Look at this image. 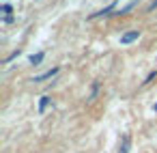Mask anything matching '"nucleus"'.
<instances>
[{"instance_id": "nucleus-1", "label": "nucleus", "mask_w": 157, "mask_h": 153, "mask_svg": "<svg viewBox=\"0 0 157 153\" xmlns=\"http://www.w3.org/2000/svg\"><path fill=\"white\" fill-rule=\"evenodd\" d=\"M116 7H118V0H112L108 7H103V9H99V11L90 13V15H88V20H95V18H101V15H114V13H116Z\"/></svg>"}, {"instance_id": "nucleus-2", "label": "nucleus", "mask_w": 157, "mask_h": 153, "mask_svg": "<svg viewBox=\"0 0 157 153\" xmlns=\"http://www.w3.org/2000/svg\"><path fill=\"white\" fill-rule=\"evenodd\" d=\"M140 35H142L140 30H129V33H123V35H121V43H123V45H129V43L138 41V39H140Z\"/></svg>"}, {"instance_id": "nucleus-3", "label": "nucleus", "mask_w": 157, "mask_h": 153, "mask_svg": "<svg viewBox=\"0 0 157 153\" xmlns=\"http://www.w3.org/2000/svg\"><path fill=\"white\" fill-rule=\"evenodd\" d=\"M58 71H60L58 67H52V69H48V71H43V73L35 76V78H33L30 82H43V80H52V78H54V76H56Z\"/></svg>"}, {"instance_id": "nucleus-4", "label": "nucleus", "mask_w": 157, "mask_h": 153, "mask_svg": "<svg viewBox=\"0 0 157 153\" xmlns=\"http://www.w3.org/2000/svg\"><path fill=\"white\" fill-rule=\"evenodd\" d=\"M136 5H138V0H129V2H127L125 7L116 9V13H114V15H127V13H129V11H131V9L136 7Z\"/></svg>"}, {"instance_id": "nucleus-5", "label": "nucleus", "mask_w": 157, "mask_h": 153, "mask_svg": "<svg viewBox=\"0 0 157 153\" xmlns=\"http://www.w3.org/2000/svg\"><path fill=\"white\" fill-rule=\"evenodd\" d=\"M43 58H45V52H37V54H30V56H28L30 65H41Z\"/></svg>"}, {"instance_id": "nucleus-6", "label": "nucleus", "mask_w": 157, "mask_h": 153, "mask_svg": "<svg viewBox=\"0 0 157 153\" xmlns=\"http://www.w3.org/2000/svg\"><path fill=\"white\" fill-rule=\"evenodd\" d=\"M129 144H131V136L129 134H123V144H121L118 153H129Z\"/></svg>"}, {"instance_id": "nucleus-7", "label": "nucleus", "mask_w": 157, "mask_h": 153, "mask_svg": "<svg viewBox=\"0 0 157 153\" xmlns=\"http://www.w3.org/2000/svg\"><path fill=\"white\" fill-rule=\"evenodd\" d=\"M50 101H52V99H50V97H48V95H43V97H41V99H39V112H41V114H43V112H45V108H48V106H50Z\"/></svg>"}, {"instance_id": "nucleus-8", "label": "nucleus", "mask_w": 157, "mask_h": 153, "mask_svg": "<svg viewBox=\"0 0 157 153\" xmlns=\"http://www.w3.org/2000/svg\"><path fill=\"white\" fill-rule=\"evenodd\" d=\"M155 78H157V69H153V71H151V73H148V76H146V78H144V82H142V84H144V86H146V84H148V82H151V80H155Z\"/></svg>"}, {"instance_id": "nucleus-9", "label": "nucleus", "mask_w": 157, "mask_h": 153, "mask_svg": "<svg viewBox=\"0 0 157 153\" xmlns=\"http://www.w3.org/2000/svg\"><path fill=\"white\" fill-rule=\"evenodd\" d=\"M20 54H22V52H20V50H15V52H13V54H9V56H7V58H5V65H9V63H11V61H13V58H17V56H20Z\"/></svg>"}, {"instance_id": "nucleus-10", "label": "nucleus", "mask_w": 157, "mask_h": 153, "mask_svg": "<svg viewBox=\"0 0 157 153\" xmlns=\"http://www.w3.org/2000/svg\"><path fill=\"white\" fill-rule=\"evenodd\" d=\"M97 91H99V84H97V82H93V86H90V99H95Z\"/></svg>"}, {"instance_id": "nucleus-11", "label": "nucleus", "mask_w": 157, "mask_h": 153, "mask_svg": "<svg viewBox=\"0 0 157 153\" xmlns=\"http://www.w3.org/2000/svg\"><path fill=\"white\" fill-rule=\"evenodd\" d=\"M0 11H2V13H7V18H9V13L13 11V7H11V5H2V7H0Z\"/></svg>"}, {"instance_id": "nucleus-12", "label": "nucleus", "mask_w": 157, "mask_h": 153, "mask_svg": "<svg viewBox=\"0 0 157 153\" xmlns=\"http://www.w3.org/2000/svg\"><path fill=\"white\" fill-rule=\"evenodd\" d=\"M155 9H157V0H153V2H151V5L146 7V11L151 13V11H155Z\"/></svg>"}, {"instance_id": "nucleus-13", "label": "nucleus", "mask_w": 157, "mask_h": 153, "mask_svg": "<svg viewBox=\"0 0 157 153\" xmlns=\"http://www.w3.org/2000/svg\"><path fill=\"white\" fill-rule=\"evenodd\" d=\"M153 110H155V112H157V104H155V106H153Z\"/></svg>"}]
</instances>
